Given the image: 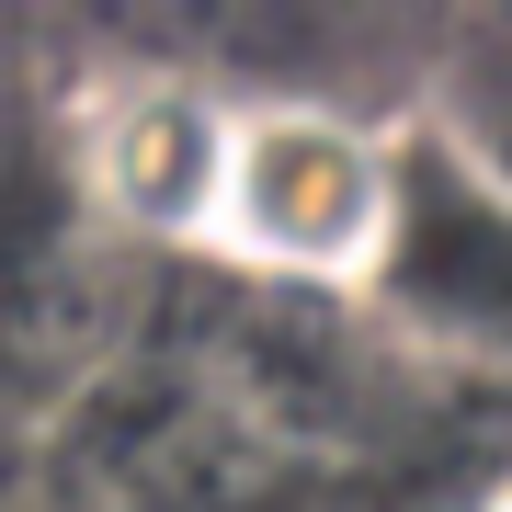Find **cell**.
I'll list each match as a JSON object with an SVG mask.
<instances>
[{
  "label": "cell",
  "instance_id": "obj_1",
  "mask_svg": "<svg viewBox=\"0 0 512 512\" xmlns=\"http://www.w3.org/2000/svg\"><path fill=\"white\" fill-rule=\"evenodd\" d=\"M410 285L456 319H512V217L433 171L421 183V228H410Z\"/></svg>",
  "mask_w": 512,
  "mask_h": 512
}]
</instances>
